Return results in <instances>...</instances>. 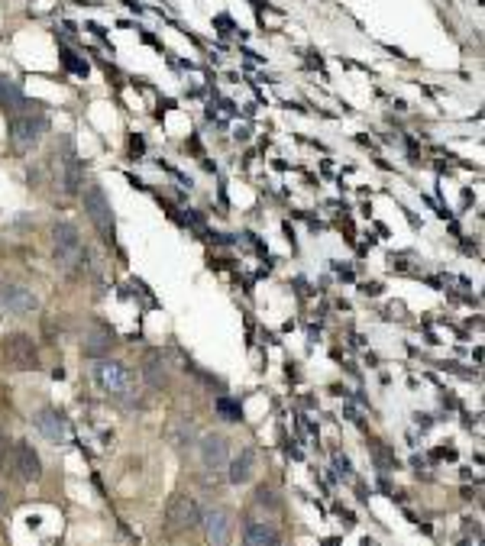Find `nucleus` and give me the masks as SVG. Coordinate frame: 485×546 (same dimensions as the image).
I'll list each match as a JSON object with an SVG mask.
<instances>
[{"mask_svg":"<svg viewBox=\"0 0 485 546\" xmlns=\"http://www.w3.org/2000/svg\"><path fill=\"white\" fill-rule=\"evenodd\" d=\"M94 382H98V388L107 392L110 398H120V401L140 398V382H136V375L123 362H117V359H98V362H94Z\"/></svg>","mask_w":485,"mask_h":546,"instance_id":"f257e3e1","label":"nucleus"},{"mask_svg":"<svg viewBox=\"0 0 485 546\" xmlns=\"http://www.w3.org/2000/svg\"><path fill=\"white\" fill-rule=\"evenodd\" d=\"M52 243H56V262L62 268H75L85 262L88 266V252L81 249V236H78V230L71 224H56L52 226Z\"/></svg>","mask_w":485,"mask_h":546,"instance_id":"f03ea898","label":"nucleus"},{"mask_svg":"<svg viewBox=\"0 0 485 546\" xmlns=\"http://www.w3.org/2000/svg\"><path fill=\"white\" fill-rule=\"evenodd\" d=\"M201 524V508L191 495H172L169 508H165V530L169 533H184L194 530Z\"/></svg>","mask_w":485,"mask_h":546,"instance_id":"7ed1b4c3","label":"nucleus"},{"mask_svg":"<svg viewBox=\"0 0 485 546\" xmlns=\"http://www.w3.org/2000/svg\"><path fill=\"white\" fill-rule=\"evenodd\" d=\"M81 197H85V210H88V217H91V224L98 226V233L104 239H110L113 236V210H110V201H107L104 188L91 184V188H85Z\"/></svg>","mask_w":485,"mask_h":546,"instance_id":"20e7f679","label":"nucleus"},{"mask_svg":"<svg viewBox=\"0 0 485 546\" xmlns=\"http://www.w3.org/2000/svg\"><path fill=\"white\" fill-rule=\"evenodd\" d=\"M4 352H7V362L14 365V369H23V372H36V369H39V352H36V343L29 340L26 333L7 336Z\"/></svg>","mask_w":485,"mask_h":546,"instance_id":"39448f33","label":"nucleus"},{"mask_svg":"<svg viewBox=\"0 0 485 546\" xmlns=\"http://www.w3.org/2000/svg\"><path fill=\"white\" fill-rule=\"evenodd\" d=\"M201 524H204L207 546H226L233 540V520L226 514V508H207L201 514Z\"/></svg>","mask_w":485,"mask_h":546,"instance_id":"423d86ee","label":"nucleus"},{"mask_svg":"<svg viewBox=\"0 0 485 546\" xmlns=\"http://www.w3.org/2000/svg\"><path fill=\"white\" fill-rule=\"evenodd\" d=\"M0 304H4L10 314L26 317V314H33V310L39 308V298H36L29 288L16 285V281H4V285H0Z\"/></svg>","mask_w":485,"mask_h":546,"instance_id":"0eeeda50","label":"nucleus"},{"mask_svg":"<svg viewBox=\"0 0 485 546\" xmlns=\"http://www.w3.org/2000/svg\"><path fill=\"white\" fill-rule=\"evenodd\" d=\"M46 130H49V120L39 117V113H23V117H16L14 123H10V136H14V142L23 149L43 140Z\"/></svg>","mask_w":485,"mask_h":546,"instance_id":"6e6552de","label":"nucleus"},{"mask_svg":"<svg viewBox=\"0 0 485 546\" xmlns=\"http://www.w3.org/2000/svg\"><path fill=\"white\" fill-rule=\"evenodd\" d=\"M33 427L46 436L49 443H65L68 440V420L56 411V407H39L33 414Z\"/></svg>","mask_w":485,"mask_h":546,"instance_id":"1a4fd4ad","label":"nucleus"},{"mask_svg":"<svg viewBox=\"0 0 485 546\" xmlns=\"http://www.w3.org/2000/svg\"><path fill=\"white\" fill-rule=\"evenodd\" d=\"M14 476L20 478V482H39V476H43V459H39V453H36L29 443H16V453H14Z\"/></svg>","mask_w":485,"mask_h":546,"instance_id":"9d476101","label":"nucleus"},{"mask_svg":"<svg viewBox=\"0 0 485 546\" xmlns=\"http://www.w3.org/2000/svg\"><path fill=\"white\" fill-rule=\"evenodd\" d=\"M201 462L211 472L226 469V462H230V443H226V436H220V434L201 436Z\"/></svg>","mask_w":485,"mask_h":546,"instance_id":"9b49d317","label":"nucleus"},{"mask_svg":"<svg viewBox=\"0 0 485 546\" xmlns=\"http://www.w3.org/2000/svg\"><path fill=\"white\" fill-rule=\"evenodd\" d=\"M110 343H113V330L104 327V323H98V327H91V333L85 336V356L88 359H104L107 352H110Z\"/></svg>","mask_w":485,"mask_h":546,"instance_id":"f8f14e48","label":"nucleus"},{"mask_svg":"<svg viewBox=\"0 0 485 546\" xmlns=\"http://www.w3.org/2000/svg\"><path fill=\"white\" fill-rule=\"evenodd\" d=\"M226 469H230V482L233 485L249 482V478H253V472H256V453H253V449H243L239 456H233V459L226 462Z\"/></svg>","mask_w":485,"mask_h":546,"instance_id":"ddd939ff","label":"nucleus"},{"mask_svg":"<svg viewBox=\"0 0 485 546\" xmlns=\"http://www.w3.org/2000/svg\"><path fill=\"white\" fill-rule=\"evenodd\" d=\"M243 546H281L278 530L268 524H249L246 537H243Z\"/></svg>","mask_w":485,"mask_h":546,"instance_id":"4468645a","label":"nucleus"},{"mask_svg":"<svg viewBox=\"0 0 485 546\" xmlns=\"http://www.w3.org/2000/svg\"><path fill=\"white\" fill-rule=\"evenodd\" d=\"M142 375L149 378V385L162 388V385H165V378H169V372H165V365H162V359L155 356V352H149L146 365H142Z\"/></svg>","mask_w":485,"mask_h":546,"instance_id":"2eb2a0df","label":"nucleus"},{"mask_svg":"<svg viewBox=\"0 0 485 546\" xmlns=\"http://www.w3.org/2000/svg\"><path fill=\"white\" fill-rule=\"evenodd\" d=\"M256 498H259V504H266L268 511H278V508H281V498H278V491H275L272 485H259Z\"/></svg>","mask_w":485,"mask_h":546,"instance_id":"dca6fc26","label":"nucleus"},{"mask_svg":"<svg viewBox=\"0 0 485 546\" xmlns=\"http://www.w3.org/2000/svg\"><path fill=\"white\" fill-rule=\"evenodd\" d=\"M65 191H68V194H78V191H81V165H75V162L65 168Z\"/></svg>","mask_w":485,"mask_h":546,"instance_id":"f3484780","label":"nucleus"},{"mask_svg":"<svg viewBox=\"0 0 485 546\" xmlns=\"http://www.w3.org/2000/svg\"><path fill=\"white\" fill-rule=\"evenodd\" d=\"M220 414L230 420H239V407H233V401H220Z\"/></svg>","mask_w":485,"mask_h":546,"instance_id":"a211bd4d","label":"nucleus"},{"mask_svg":"<svg viewBox=\"0 0 485 546\" xmlns=\"http://www.w3.org/2000/svg\"><path fill=\"white\" fill-rule=\"evenodd\" d=\"M7 511V495H4V491H0V514Z\"/></svg>","mask_w":485,"mask_h":546,"instance_id":"6ab92c4d","label":"nucleus"},{"mask_svg":"<svg viewBox=\"0 0 485 546\" xmlns=\"http://www.w3.org/2000/svg\"><path fill=\"white\" fill-rule=\"evenodd\" d=\"M0 453H4V436H0Z\"/></svg>","mask_w":485,"mask_h":546,"instance_id":"aec40b11","label":"nucleus"}]
</instances>
